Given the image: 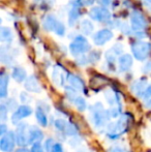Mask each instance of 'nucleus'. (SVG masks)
Segmentation results:
<instances>
[{
    "label": "nucleus",
    "mask_w": 151,
    "mask_h": 152,
    "mask_svg": "<svg viewBox=\"0 0 151 152\" xmlns=\"http://www.w3.org/2000/svg\"><path fill=\"white\" fill-rule=\"evenodd\" d=\"M131 26L135 30L141 31L147 27V22H146V19L144 18V16L138 10H133V14L131 16Z\"/></svg>",
    "instance_id": "nucleus-8"
},
{
    "label": "nucleus",
    "mask_w": 151,
    "mask_h": 152,
    "mask_svg": "<svg viewBox=\"0 0 151 152\" xmlns=\"http://www.w3.org/2000/svg\"><path fill=\"white\" fill-rule=\"evenodd\" d=\"M63 132L66 134L67 136H75V134H77V128L73 125V124H71V123L67 122V125H66V127H65V129Z\"/></svg>",
    "instance_id": "nucleus-26"
},
{
    "label": "nucleus",
    "mask_w": 151,
    "mask_h": 152,
    "mask_svg": "<svg viewBox=\"0 0 151 152\" xmlns=\"http://www.w3.org/2000/svg\"><path fill=\"white\" fill-rule=\"evenodd\" d=\"M31 152H44V149H42V145H40V143H34L32 146V148H31Z\"/></svg>",
    "instance_id": "nucleus-29"
},
{
    "label": "nucleus",
    "mask_w": 151,
    "mask_h": 152,
    "mask_svg": "<svg viewBox=\"0 0 151 152\" xmlns=\"http://www.w3.org/2000/svg\"><path fill=\"white\" fill-rule=\"evenodd\" d=\"M67 81H69V85L73 87V89L75 90H84V82L82 81V79H80L78 76L75 75H69L67 76Z\"/></svg>",
    "instance_id": "nucleus-13"
},
{
    "label": "nucleus",
    "mask_w": 151,
    "mask_h": 152,
    "mask_svg": "<svg viewBox=\"0 0 151 152\" xmlns=\"http://www.w3.org/2000/svg\"><path fill=\"white\" fill-rule=\"evenodd\" d=\"M144 72H151V62L147 63L144 67Z\"/></svg>",
    "instance_id": "nucleus-36"
},
{
    "label": "nucleus",
    "mask_w": 151,
    "mask_h": 152,
    "mask_svg": "<svg viewBox=\"0 0 151 152\" xmlns=\"http://www.w3.org/2000/svg\"><path fill=\"white\" fill-rule=\"evenodd\" d=\"M52 79L57 86H63L65 83V80L67 79L66 72L60 65H55L54 69H53Z\"/></svg>",
    "instance_id": "nucleus-9"
},
{
    "label": "nucleus",
    "mask_w": 151,
    "mask_h": 152,
    "mask_svg": "<svg viewBox=\"0 0 151 152\" xmlns=\"http://www.w3.org/2000/svg\"><path fill=\"white\" fill-rule=\"evenodd\" d=\"M143 97H144V99L151 100V86H149L145 90V92H144V94H143Z\"/></svg>",
    "instance_id": "nucleus-32"
},
{
    "label": "nucleus",
    "mask_w": 151,
    "mask_h": 152,
    "mask_svg": "<svg viewBox=\"0 0 151 152\" xmlns=\"http://www.w3.org/2000/svg\"><path fill=\"white\" fill-rule=\"evenodd\" d=\"M58 24L59 22L56 20V18L54 16H51V15L50 16H47L44 21V27L48 31H55Z\"/></svg>",
    "instance_id": "nucleus-16"
},
{
    "label": "nucleus",
    "mask_w": 151,
    "mask_h": 152,
    "mask_svg": "<svg viewBox=\"0 0 151 152\" xmlns=\"http://www.w3.org/2000/svg\"><path fill=\"white\" fill-rule=\"evenodd\" d=\"M32 113V110H31L30 107L28 106H21L18 108V110L12 114V122L14 124H17L20 120H22L25 117H28L29 115Z\"/></svg>",
    "instance_id": "nucleus-10"
},
{
    "label": "nucleus",
    "mask_w": 151,
    "mask_h": 152,
    "mask_svg": "<svg viewBox=\"0 0 151 152\" xmlns=\"http://www.w3.org/2000/svg\"><path fill=\"white\" fill-rule=\"evenodd\" d=\"M89 16L91 19L98 21V22H105L111 18V14L109 10L105 7H101V6H95V7L91 8L89 12Z\"/></svg>",
    "instance_id": "nucleus-5"
},
{
    "label": "nucleus",
    "mask_w": 151,
    "mask_h": 152,
    "mask_svg": "<svg viewBox=\"0 0 151 152\" xmlns=\"http://www.w3.org/2000/svg\"><path fill=\"white\" fill-rule=\"evenodd\" d=\"M66 125H67V122L65 120H63V119H57V120L55 121V127L58 130H61V132H64Z\"/></svg>",
    "instance_id": "nucleus-27"
},
{
    "label": "nucleus",
    "mask_w": 151,
    "mask_h": 152,
    "mask_svg": "<svg viewBox=\"0 0 151 152\" xmlns=\"http://www.w3.org/2000/svg\"><path fill=\"white\" fill-rule=\"evenodd\" d=\"M122 51V46L120 44L115 45L112 49H110L107 53H106V58L109 62H114L115 59H116V56L119 55Z\"/></svg>",
    "instance_id": "nucleus-17"
},
{
    "label": "nucleus",
    "mask_w": 151,
    "mask_h": 152,
    "mask_svg": "<svg viewBox=\"0 0 151 152\" xmlns=\"http://www.w3.org/2000/svg\"><path fill=\"white\" fill-rule=\"evenodd\" d=\"M54 141H53V139H48L47 140V143H46V146H47V150L49 152L52 151L53 147H54Z\"/></svg>",
    "instance_id": "nucleus-31"
},
{
    "label": "nucleus",
    "mask_w": 151,
    "mask_h": 152,
    "mask_svg": "<svg viewBox=\"0 0 151 152\" xmlns=\"http://www.w3.org/2000/svg\"><path fill=\"white\" fill-rule=\"evenodd\" d=\"M71 102H73V104H75L76 108L78 109L79 111H84L85 109H86V102H85L84 98L81 97V96H77Z\"/></svg>",
    "instance_id": "nucleus-25"
},
{
    "label": "nucleus",
    "mask_w": 151,
    "mask_h": 152,
    "mask_svg": "<svg viewBox=\"0 0 151 152\" xmlns=\"http://www.w3.org/2000/svg\"><path fill=\"white\" fill-rule=\"evenodd\" d=\"M16 141L19 146H25L29 144V128H27L26 124H20L17 127Z\"/></svg>",
    "instance_id": "nucleus-7"
},
{
    "label": "nucleus",
    "mask_w": 151,
    "mask_h": 152,
    "mask_svg": "<svg viewBox=\"0 0 151 152\" xmlns=\"http://www.w3.org/2000/svg\"><path fill=\"white\" fill-rule=\"evenodd\" d=\"M55 32H56L58 35H63V34H64V26H63L62 23L59 22V24H58V26H57Z\"/></svg>",
    "instance_id": "nucleus-30"
},
{
    "label": "nucleus",
    "mask_w": 151,
    "mask_h": 152,
    "mask_svg": "<svg viewBox=\"0 0 151 152\" xmlns=\"http://www.w3.org/2000/svg\"><path fill=\"white\" fill-rule=\"evenodd\" d=\"M69 49H71V54L77 56V55L87 52L90 49V46H89V42L86 40V38H84L83 36H77L75 40L71 44Z\"/></svg>",
    "instance_id": "nucleus-4"
},
{
    "label": "nucleus",
    "mask_w": 151,
    "mask_h": 152,
    "mask_svg": "<svg viewBox=\"0 0 151 152\" xmlns=\"http://www.w3.org/2000/svg\"><path fill=\"white\" fill-rule=\"evenodd\" d=\"M81 31L84 34L88 35V34H91L93 31V25L90 21L88 20H84L82 23H81Z\"/></svg>",
    "instance_id": "nucleus-24"
},
{
    "label": "nucleus",
    "mask_w": 151,
    "mask_h": 152,
    "mask_svg": "<svg viewBox=\"0 0 151 152\" xmlns=\"http://www.w3.org/2000/svg\"><path fill=\"white\" fill-rule=\"evenodd\" d=\"M24 86L28 91H31V92H39L40 91L39 84H38L36 78L33 77V76L29 77V78L27 79Z\"/></svg>",
    "instance_id": "nucleus-15"
},
{
    "label": "nucleus",
    "mask_w": 151,
    "mask_h": 152,
    "mask_svg": "<svg viewBox=\"0 0 151 152\" xmlns=\"http://www.w3.org/2000/svg\"><path fill=\"white\" fill-rule=\"evenodd\" d=\"M150 107H151V104H150Z\"/></svg>",
    "instance_id": "nucleus-41"
},
{
    "label": "nucleus",
    "mask_w": 151,
    "mask_h": 152,
    "mask_svg": "<svg viewBox=\"0 0 151 152\" xmlns=\"http://www.w3.org/2000/svg\"><path fill=\"white\" fill-rule=\"evenodd\" d=\"M112 37H113V33H112L111 30H109V29H103V30L95 33L93 39H94V42L97 46H103L107 42H109Z\"/></svg>",
    "instance_id": "nucleus-11"
},
{
    "label": "nucleus",
    "mask_w": 151,
    "mask_h": 152,
    "mask_svg": "<svg viewBox=\"0 0 151 152\" xmlns=\"http://www.w3.org/2000/svg\"><path fill=\"white\" fill-rule=\"evenodd\" d=\"M12 78L17 82H23L26 78V72L22 67H16L12 72Z\"/></svg>",
    "instance_id": "nucleus-22"
},
{
    "label": "nucleus",
    "mask_w": 151,
    "mask_h": 152,
    "mask_svg": "<svg viewBox=\"0 0 151 152\" xmlns=\"http://www.w3.org/2000/svg\"><path fill=\"white\" fill-rule=\"evenodd\" d=\"M146 85H147V83H146L145 80H139L137 81V82H135L133 84V86H131V90L133 92H136V93L138 94V95H143L144 92L147 88H146Z\"/></svg>",
    "instance_id": "nucleus-18"
},
{
    "label": "nucleus",
    "mask_w": 151,
    "mask_h": 152,
    "mask_svg": "<svg viewBox=\"0 0 151 152\" xmlns=\"http://www.w3.org/2000/svg\"><path fill=\"white\" fill-rule=\"evenodd\" d=\"M35 115H36V119L38 121V123L42 126H47L48 125V118L46 116V113L42 111V109L38 108L35 112Z\"/></svg>",
    "instance_id": "nucleus-23"
},
{
    "label": "nucleus",
    "mask_w": 151,
    "mask_h": 152,
    "mask_svg": "<svg viewBox=\"0 0 151 152\" xmlns=\"http://www.w3.org/2000/svg\"><path fill=\"white\" fill-rule=\"evenodd\" d=\"M16 152H30L28 150V149H26V148H20V149H18Z\"/></svg>",
    "instance_id": "nucleus-39"
},
{
    "label": "nucleus",
    "mask_w": 151,
    "mask_h": 152,
    "mask_svg": "<svg viewBox=\"0 0 151 152\" xmlns=\"http://www.w3.org/2000/svg\"><path fill=\"white\" fill-rule=\"evenodd\" d=\"M42 132L36 126H31L29 127V144L37 143L40 139H42Z\"/></svg>",
    "instance_id": "nucleus-14"
},
{
    "label": "nucleus",
    "mask_w": 151,
    "mask_h": 152,
    "mask_svg": "<svg viewBox=\"0 0 151 152\" xmlns=\"http://www.w3.org/2000/svg\"><path fill=\"white\" fill-rule=\"evenodd\" d=\"M128 116L127 115H123L117 122L109 125V127H108V134H109V137L117 138V137L121 136L128 127Z\"/></svg>",
    "instance_id": "nucleus-2"
},
{
    "label": "nucleus",
    "mask_w": 151,
    "mask_h": 152,
    "mask_svg": "<svg viewBox=\"0 0 151 152\" xmlns=\"http://www.w3.org/2000/svg\"><path fill=\"white\" fill-rule=\"evenodd\" d=\"M79 17H80V4L79 2H76V4L71 7V12H69V25H73Z\"/></svg>",
    "instance_id": "nucleus-20"
},
{
    "label": "nucleus",
    "mask_w": 151,
    "mask_h": 152,
    "mask_svg": "<svg viewBox=\"0 0 151 152\" xmlns=\"http://www.w3.org/2000/svg\"><path fill=\"white\" fill-rule=\"evenodd\" d=\"M146 1H147V2H150V3H151V0H146Z\"/></svg>",
    "instance_id": "nucleus-40"
},
{
    "label": "nucleus",
    "mask_w": 151,
    "mask_h": 152,
    "mask_svg": "<svg viewBox=\"0 0 151 152\" xmlns=\"http://www.w3.org/2000/svg\"><path fill=\"white\" fill-rule=\"evenodd\" d=\"M109 152H125V151L123 149L119 148V147H113V148L110 149Z\"/></svg>",
    "instance_id": "nucleus-35"
},
{
    "label": "nucleus",
    "mask_w": 151,
    "mask_h": 152,
    "mask_svg": "<svg viewBox=\"0 0 151 152\" xmlns=\"http://www.w3.org/2000/svg\"><path fill=\"white\" fill-rule=\"evenodd\" d=\"M6 113H7V110H6L5 106L1 104V106H0V118H1V121H5Z\"/></svg>",
    "instance_id": "nucleus-28"
},
{
    "label": "nucleus",
    "mask_w": 151,
    "mask_h": 152,
    "mask_svg": "<svg viewBox=\"0 0 151 152\" xmlns=\"http://www.w3.org/2000/svg\"><path fill=\"white\" fill-rule=\"evenodd\" d=\"M101 4H103V5L108 6V5H110V4H111L112 0H101Z\"/></svg>",
    "instance_id": "nucleus-37"
},
{
    "label": "nucleus",
    "mask_w": 151,
    "mask_h": 152,
    "mask_svg": "<svg viewBox=\"0 0 151 152\" xmlns=\"http://www.w3.org/2000/svg\"><path fill=\"white\" fill-rule=\"evenodd\" d=\"M0 127H1V129H0V134H1V136H4V134H5L4 132H5V129H6L5 125H4V124H2Z\"/></svg>",
    "instance_id": "nucleus-38"
},
{
    "label": "nucleus",
    "mask_w": 151,
    "mask_h": 152,
    "mask_svg": "<svg viewBox=\"0 0 151 152\" xmlns=\"http://www.w3.org/2000/svg\"><path fill=\"white\" fill-rule=\"evenodd\" d=\"M0 38H1L2 42H12V32L10 31V29L6 28V27H1V30H0Z\"/></svg>",
    "instance_id": "nucleus-21"
},
{
    "label": "nucleus",
    "mask_w": 151,
    "mask_h": 152,
    "mask_svg": "<svg viewBox=\"0 0 151 152\" xmlns=\"http://www.w3.org/2000/svg\"><path fill=\"white\" fill-rule=\"evenodd\" d=\"M80 5H91L94 2V0H78Z\"/></svg>",
    "instance_id": "nucleus-33"
},
{
    "label": "nucleus",
    "mask_w": 151,
    "mask_h": 152,
    "mask_svg": "<svg viewBox=\"0 0 151 152\" xmlns=\"http://www.w3.org/2000/svg\"><path fill=\"white\" fill-rule=\"evenodd\" d=\"M133 65V57L128 54H124L119 58V68L121 72H126Z\"/></svg>",
    "instance_id": "nucleus-12"
},
{
    "label": "nucleus",
    "mask_w": 151,
    "mask_h": 152,
    "mask_svg": "<svg viewBox=\"0 0 151 152\" xmlns=\"http://www.w3.org/2000/svg\"><path fill=\"white\" fill-rule=\"evenodd\" d=\"M151 50V45L147 42L138 40L131 45L133 54L138 60H144L148 57Z\"/></svg>",
    "instance_id": "nucleus-3"
},
{
    "label": "nucleus",
    "mask_w": 151,
    "mask_h": 152,
    "mask_svg": "<svg viewBox=\"0 0 151 152\" xmlns=\"http://www.w3.org/2000/svg\"><path fill=\"white\" fill-rule=\"evenodd\" d=\"M51 152H63L62 146L57 143V144L54 145V147H53V149H52V151H51Z\"/></svg>",
    "instance_id": "nucleus-34"
},
{
    "label": "nucleus",
    "mask_w": 151,
    "mask_h": 152,
    "mask_svg": "<svg viewBox=\"0 0 151 152\" xmlns=\"http://www.w3.org/2000/svg\"><path fill=\"white\" fill-rule=\"evenodd\" d=\"M16 142V136L14 134V132H7L4 136H2L1 140H0V149L5 152L12 151Z\"/></svg>",
    "instance_id": "nucleus-6"
},
{
    "label": "nucleus",
    "mask_w": 151,
    "mask_h": 152,
    "mask_svg": "<svg viewBox=\"0 0 151 152\" xmlns=\"http://www.w3.org/2000/svg\"><path fill=\"white\" fill-rule=\"evenodd\" d=\"M7 85H8V76L2 74L0 77V96L5 97L7 93Z\"/></svg>",
    "instance_id": "nucleus-19"
},
{
    "label": "nucleus",
    "mask_w": 151,
    "mask_h": 152,
    "mask_svg": "<svg viewBox=\"0 0 151 152\" xmlns=\"http://www.w3.org/2000/svg\"><path fill=\"white\" fill-rule=\"evenodd\" d=\"M109 115L107 111L104 109L103 104L97 102L90 108V120L92 121L93 125L97 128L104 127L109 120Z\"/></svg>",
    "instance_id": "nucleus-1"
}]
</instances>
